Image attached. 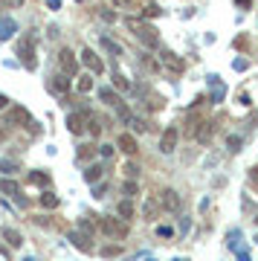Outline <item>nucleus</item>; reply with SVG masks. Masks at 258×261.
<instances>
[{"mask_svg":"<svg viewBox=\"0 0 258 261\" xmlns=\"http://www.w3.org/2000/svg\"><path fill=\"white\" fill-rule=\"evenodd\" d=\"M125 27L134 32V38H137L145 49H157L160 47V35L154 32L151 23H145V20H139V18H128V20H125Z\"/></svg>","mask_w":258,"mask_h":261,"instance_id":"1","label":"nucleus"},{"mask_svg":"<svg viewBox=\"0 0 258 261\" xmlns=\"http://www.w3.org/2000/svg\"><path fill=\"white\" fill-rule=\"evenodd\" d=\"M99 226H101V232L111 235V238H125V235H128V224H122L116 218H101Z\"/></svg>","mask_w":258,"mask_h":261,"instance_id":"2","label":"nucleus"},{"mask_svg":"<svg viewBox=\"0 0 258 261\" xmlns=\"http://www.w3.org/2000/svg\"><path fill=\"white\" fill-rule=\"evenodd\" d=\"M160 64L166 67V70H171V73H177V75L186 70V61L177 56V53H171V49H163V53H160Z\"/></svg>","mask_w":258,"mask_h":261,"instance_id":"3","label":"nucleus"},{"mask_svg":"<svg viewBox=\"0 0 258 261\" xmlns=\"http://www.w3.org/2000/svg\"><path fill=\"white\" fill-rule=\"evenodd\" d=\"M87 122H90V113L75 111V113L67 116V130H70V134H84V130H87Z\"/></svg>","mask_w":258,"mask_h":261,"instance_id":"4","label":"nucleus"},{"mask_svg":"<svg viewBox=\"0 0 258 261\" xmlns=\"http://www.w3.org/2000/svg\"><path fill=\"white\" fill-rule=\"evenodd\" d=\"M177 140H180V130H177L174 125H168V128L163 130V137H160V151H163V154H174Z\"/></svg>","mask_w":258,"mask_h":261,"instance_id":"5","label":"nucleus"},{"mask_svg":"<svg viewBox=\"0 0 258 261\" xmlns=\"http://www.w3.org/2000/svg\"><path fill=\"white\" fill-rule=\"evenodd\" d=\"M18 56H20V61H23V67H27V70H35V67H38L35 49H32V38H23V41L18 44Z\"/></svg>","mask_w":258,"mask_h":261,"instance_id":"6","label":"nucleus"},{"mask_svg":"<svg viewBox=\"0 0 258 261\" xmlns=\"http://www.w3.org/2000/svg\"><path fill=\"white\" fill-rule=\"evenodd\" d=\"M157 197H160V203H163L166 212H180V206H183V200H180V195H177L174 189H163Z\"/></svg>","mask_w":258,"mask_h":261,"instance_id":"7","label":"nucleus"},{"mask_svg":"<svg viewBox=\"0 0 258 261\" xmlns=\"http://www.w3.org/2000/svg\"><path fill=\"white\" fill-rule=\"evenodd\" d=\"M82 64L87 67V70H90L93 75H99L101 70H105V64H101V58L96 56V53H93L90 47H87V49H84V53H82Z\"/></svg>","mask_w":258,"mask_h":261,"instance_id":"8","label":"nucleus"},{"mask_svg":"<svg viewBox=\"0 0 258 261\" xmlns=\"http://www.w3.org/2000/svg\"><path fill=\"white\" fill-rule=\"evenodd\" d=\"M58 64H61V70H64L67 75H75V70H79V61H75V56L67 47L58 53Z\"/></svg>","mask_w":258,"mask_h":261,"instance_id":"9","label":"nucleus"},{"mask_svg":"<svg viewBox=\"0 0 258 261\" xmlns=\"http://www.w3.org/2000/svg\"><path fill=\"white\" fill-rule=\"evenodd\" d=\"M116 148L125 151V154H131V157H134V154L139 151L137 137H134V134H119V137H116Z\"/></svg>","mask_w":258,"mask_h":261,"instance_id":"10","label":"nucleus"},{"mask_svg":"<svg viewBox=\"0 0 258 261\" xmlns=\"http://www.w3.org/2000/svg\"><path fill=\"white\" fill-rule=\"evenodd\" d=\"M160 209H163L160 197H145V203H142V218H145V221H154Z\"/></svg>","mask_w":258,"mask_h":261,"instance_id":"11","label":"nucleus"},{"mask_svg":"<svg viewBox=\"0 0 258 261\" xmlns=\"http://www.w3.org/2000/svg\"><path fill=\"white\" fill-rule=\"evenodd\" d=\"M70 241H73L75 250H82V252H93V241L87 238L84 232H70Z\"/></svg>","mask_w":258,"mask_h":261,"instance_id":"12","label":"nucleus"},{"mask_svg":"<svg viewBox=\"0 0 258 261\" xmlns=\"http://www.w3.org/2000/svg\"><path fill=\"white\" fill-rule=\"evenodd\" d=\"M49 90L56 96H67V90H70V82H67L64 75H53L49 79Z\"/></svg>","mask_w":258,"mask_h":261,"instance_id":"13","label":"nucleus"},{"mask_svg":"<svg viewBox=\"0 0 258 261\" xmlns=\"http://www.w3.org/2000/svg\"><path fill=\"white\" fill-rule=\"evenodd\" d=\"M212 134H215V122L203 119V122H200V128H197V137H194V140H197V142H209V140H212Z\"/></svg>","mask_w":258,"mask_h":261,"instance_id":"14","label":"nucleus"},{"mask_svg":"<svg viewBox=\"0 0 258 261\" xmlns=\"http://www.w3.org/2000/svg\"><path fill=\"white\" fill-rule=\"evenodd\" d=\"M15 32H18L15 20H12V18H0V41H9Z\"/></svg>","mask_w":258,"mask_h":261,"instance_id":"15","label":"nucleus"},{"mask_svg":"<svg viewBox=\"0 0 258 261\" xmlns=\"http://www.w3.org/2000/svg\"><path fill=\"white\" fill-rule=\"evenodd\" d=\"M101 174H105V168H101V166H87V171H84V180H87V183H99Z\"/></svg>","mask_w":258,"mask_h":261,"instance_id":"16","label":"nucleus"},{"mask_svg":"<svg viewBox=\"0 0 258 261\" xmlns=\"http://www.w3.org/2000/svg\"><path fill=\"white\" fill-rule=\"evenodd\" d=\"M38 203L44 206V209H56V206H58V203H61V200H58V197H56V195H53V192H44V195L38 197Z\"/></svg>","mask_w":258,"mask_h":261,"instance_id":"17","label":"nucleus"},{"mask_svg":"<svg viewBox=\"0 0 258 261\" xmlns=\"http://www.w3.org/2000/svg\"><path fill=\"white\" fill-rule=\"evenodd\" d=\"M3 238H6V241H9L12 247H20V244H23L20 232H18V229H12V226H6V229H3Z\"/></svg>","mask_w":258,"mask_h":261,"instance_id":"18","label":"nucleus"},{"mask_svg":"<svg viewBox=\"0 0 258 261\" xmlns=\"http://www.w3.org/2000/svg\"><path fill=\"white\" fill-rule=\"evenodd\" d=\"M29 183H32V186H49V174H46V171H32V174H29Z\"/></svg>","mask_w":258,"mask_h":261,"instance_id":"19","label":"nucleus"},{"mask_svg":"<svg viewBox=\"0 0 258 261\" xmlns=\"http://www.w3.org/2000/svg\"><path fill=\"white\" fill-rule=\"evenodd\" d=\"M116 212H119V218H122V221H131V218H134V203H131V200H122Z\"/></svg>","mask_w":258,"mask_h":261,"instance_id":"20","label":"nucleus"},{"mask_svg":"<svg viewBox=\"0 0 258 261\" xmlns=\"http://www.w3.org/2000/svg\"><path fill=\"white\" fill-rule=\"evenodd\" d=\"M200 116H189V119H186V134H189V137H197V128H200Z\"/></svg>","mask_w":258,"mask_h":261,"instance_id":"21","label":"nucleus"},{"mask_svg":"<svg viewBox=\"0 0 258 261\" xmlns=\"http://www.w3.org/2000/svg\"><path fill=\"white\" fill-rule=\"evenodd\" d=\"M145 108H148V111H160V108H163V96L145 93Z\"/></svg>","mask_w":258,"mask_h":261,"instance_id":"22","label":"nucleus"},{"mask_svg":"<svg viewBox=\"0 0 258 261\" xmlns=\"http://www.w3.org/2000/svg\"><path fill=\"white\" fill-rule=\"evenodd\" d=\"M99 96H101V102H108V105H113V108H116V105L122 102V99H119V96H116V93H113L111 87H105V90H101Z\"/></svg>","mask_w":258,"mask_h":261,"instance_id":"23","label":"nucleus"},{"mask_svg":"<svg viewBox=\"0 0 258 261\" xmlns=\"http://www.w3.org/2000/svg\"><path fill=\"white\" fill-rule=\"evenodd\" d=\"M75 87H79V93H90V90H93V79H90V73L82 75V79L75 82Z\"/></svg>","mask_w":258,"mask_h":261,"instance_id":"24","label":"nucleus"},{"mask_svg":"<svg viewBox=\"0 0 258 261\" xmlns=\"http://www.w3.org/2000/svg\"><path fill=\"white\" fill-rule=\"evenodd\" d=\"M0 192H6V195L18 197V183H15V180H0Z\"/></svg>","mask_w":258,"mask_h":261,"instance_id":"25","label":"nucleus"},{"mask_svg":"<svg viewBox=\"0 0 258 261\" xmlns=\"http://www.w3.org/2000/svg\"><path fill=\"white\" fill-rule=\"evenodd\" d=\"M226 241H229V247H232L235 252H238V250H244V247H241V229H232V232L226 235Z\"/></svg>","mask_w":258,"mask_h":261,"instance_id":"26","label":"nucleus"},{"mask_svg":"<svg viewBox=\"0 0 258 261\" xmlns=\"http://www.w3.org/2000/svg\"><path fill=\"white\" fill-rule=\"evenodd\" d=\"M101 47L108 49V53H113V56H119V53H122V47H119V44H113L111 38H101Z\"/></svg>","mask_w":258,"mask_h":261,"instance_id":"27","label":"nucleus"},{"mask_svg":"<svg viewBox=\"0 0 258 261\" xmlns=\"http://www.w3.org/2000/svg\"><path fill=\"white\" fill-rule=\"evenodd\" d=\"M93 154H96V145H82L79 148V160L82 163H87V157H93Z\"/></svg>","mask_w":258,"mask_h":261,"instance_id":"28","label":"nucleus"},{"mask_svg":"<svg viewBox=\"0 0 258 261\" xmlns=\"http://www.w3.org/2000/svg\"><path fill=\"white\" fill-rule=\"evenodd\" d=\"M157 15H160V9L154 3H145V6H142V18H157Z\"/></svg>","mask_w":258,"mask_h":261,"instance_id":"29","label":"nucleus"},{"mask_svg":"<svg viewBox=\"0 0 258 261\" xmlns=\"http://www.w3.org/2000/svg\"><path fill=\"white\" fill-rule=\"evenodd\" d=\"M122 192H125V195H128V197H134V195H139V186H137V183H134V180H128V183L122 186Z\"/></svg>","mask_w":258,"mask_h":261,"instance_id":"30","label":"nucleus"},{"mask_svg":"<svg viewBox=\"0 0 258 261\" xmlns=\"http://www.w3.org/2000/svg\"><path fill=\"white\" fill-rule=\"evenodd\" d=\"M87 130H90V137H99L101 134V125H96V116L90 113V122H87Z\"/></svg>","mask_w":258,"mask_h":261,"instance_id":"31","label":"nucleus"},{"mask_svg":"<svg viewBox=\"0 0 258 261\" xmlns=\"http://www.w3.org/2000/svg\"><path fill=\"white\" fill-rule=\"evenodd\" d=\"M113 84H116V87H119V90H131V84H128V79H125V75H113Z\"/></svg>","mask_w":258,"mask_h":261,"instance_id":"32","label":"nucleus"},{"mask_svg":"<svg viewBox=\"0 0 258 261\" xmlns=\"http://www.w3.org/2000/svg\"><path fill=\"white\" fill-rule=\"evenodd\" d=\"M99 15H101V20H108V23H113V20H116V12L105 9V6H101V9H99Z\"/></svg>","mask_w":258,"mask_h":261,"instance_id":"33","label":"nucleus"},{"mask_svg":"<svg viewBox=\"0 0 258 261\" xmlns=\"http://www.w3.org/2000/svg\"><path fill=\"white\" fill-rule=\"evenodd\" d=\"M226 148H229V151H241V137H229V140H226Z\"/></svg>","mask_w":258,"mask_h":261,"instance_id":"34","label":"nucleus"},{"mask_svg":"<svg viewBox=\"0 0 258 261\" xmlns=\"http://www.w3.org/2000/svg\"><path fill=\"white\" fill-rule=\"evenodd\" d=\"M125 174H128L131 180H134V177H139V166H134V163H128V166H125Z\"/></svg>","mask_w":258,"mask_h":261,"instance_id":"35","label":"nucleus"},{"mask_svg":"<svg viewBox=\"0 0 258 261\" xmlns=\"http://www.w3.org/2000/svg\"><path fill=\"white\" fill-rule=\"evenodd\" d=\"M93 229H96V224H93V221H87V218H84V221H82V232H84V235H93Z\"/></svg>","mask_w":258,"mask_h":261,"instance_id":"36","label":"nucleus"},{"mask_svg":"<svg viewBox=\"0 0 258 261\" xmlns=\"http://www.w3.org/2000/svg\"><path fill=\"white\" fill-rule=\"evenodd\" d=\"M113 151H116L113 145H99V154H101V157H113Z\"/></svg>","mask_w":258,"mask_h":261,"instance_id":"37","label":"nucleus"},{"mask_svg":"<svg viewBox=\"0 0 258 261\" xmlns=\"http://www.w3.org/2000/svg\"><path fill=\"white\" fill-rule=\"evenodd\" d=\"M249 183H252V186L258 189V166H252V168H249Z\"/></svg>","mask_w":258,"mask_h":261,"instance_id":"38","label":"nucleus"},{"mask_svg":"<svg viewBox=\"0 0 258 261\" xmlns=\"http://www.w3.org/2000/svg\"><path fill=\"white\" fill-rule=\"evenodd\" d=\"M0 168H3V171H18V166L9 163V160H0Z\"/></svg>","mask_w":258,"mask_h":261,"instance_id":"39","label":"nucleus"},{"mask_svg":"<svg viewBox=\"0 0 258 261\" xmlns=\"http://www.w3.org/2000/svg\"><path fill=\"white\" fill-rule=\"evenodd\" d=\"M101 252H105V255L111 258V255H119V252H122V247H105V250H101Z\"/></svg>","mask_w":258,"mask_h":261,"instance_id":"40","label":"nucleus"},{"mask_svg":"<svg viewBox=\"0 0 258 261\" xmlns=\"http://www.w3.org/2000/svg\"><path fill=\"white\" fill-rule=\"evenodd\" d=\"M157 235H163V238H171V226H157Z\"/></svg>","mask_w":258,"mask_h":261,"instance_id":"41","label":"nucleus"},{"mask_svg":"<svg viewBox=\"0 0 258 261\" xmlns=\"http://www.w3.org/2000/svg\"><path fill=\"white\" fill-rule=\"evenodd\" d=\"M46 6L49 9H61V0H46Z\"/></svg>","mask_w":258,"mask_h":261,"instance_id":"42","label":"nucleus"},{"mask_svg":"<svg viewBox=\"0 0 258 261\" xmlns=\"http://www.w3.org/2000/svg\"><path fill=\"white\" fill-rule=\"evenodd\" d=\"M3 3H6V6H15V9H18V6L23 3V0H3Z\"/></svg>","mask_w":258,"mask_h":261,"instance_id":"43","label":"nucleus"},{"mask_svg":"<svg viewBox=\"0 0 258 261\" xmlns=\"http://www.w3.org/2000/svg\"><path fill=\"white\" fill-rule=\"evenodd\" d=\"M235 3H238L241 9H247V6H249V3H252V0H235Z\"/></svg>","mask_w":258,"mask_h":261,"instance_id":"44","label":"nucleus"},{"mask_svg":"<svg viewBox=\"0 0 258 261\" xmlns=\"http://www.w3.org/2000/svg\"><path fill=\"white\" fill-rule=\"evenodd\" d=\"M6 105H9V99H6V96H0V111H3Z\"/></svg>","mask_w":258,"mask_h":261,"instance_id":"45","label":"nucleus"},{"mask_svg":"<svg viewBox=\"0 0 258 261\" xmlns=\"http://www.w3.org/2000/svg\"><path fill=\"white\" fill-rule=\"evenodd\" d=\"M3 140H6V134H3V130H0V142H3Z\"/></svg>","mask_w":258,"mask_h":261,"instance_id":"46","label":"nucleus"}]
</instances>
